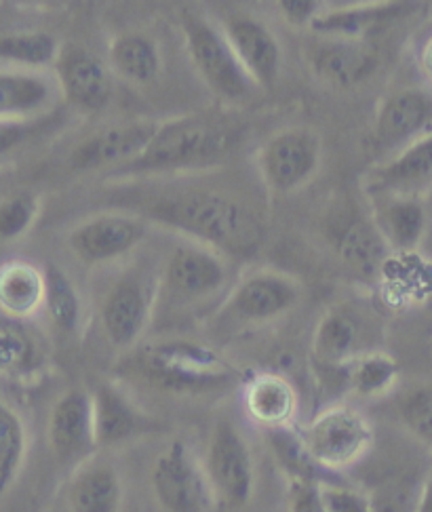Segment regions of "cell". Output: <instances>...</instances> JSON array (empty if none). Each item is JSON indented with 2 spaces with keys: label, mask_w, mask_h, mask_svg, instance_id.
<instances>
[{
  "label": "cell",
  "mask_w": 432,
  "mask_h": 512,
  "mask_svg": "<svg viewBox=\"0 0 432 512\" xmlns=\"http://www.w3.org/2000/svg\"><path fill=\"white\" fill-rule=\"evenodd\" d=\"M114 72L133 85H148L161 74V51L148 34L125 32L110 45Z\"/></svg>",
  "instance_id": "obj_27"
},
{
  "label": "cell",
  "mask_w": 432,
  "mask_h": 512,
  "mask_svg": "<svg viewBox=\"0 0 432 512\" xmlns=\"http://www.w3.org/2000/svg\"><path fill=\"white\" fill-rule=\"evenodd\" d=\"M321 167V142L308 129H285L264 144L260 169L264 182L277 192L306 186Z\"/></svg>",
  "instance_id": "obj_9"
},
{
  "label": "cell",
  "mask_w": 432,
  "mask_h": 512,
  "mask_svg": "<svg viewBox=\"0 0 432 512\" xmlns=\"http://www.w3.org/2000/svg\"><path fill=\"white\" fill-rule=\"evenodd\" d=\"M150 487L165 512H205L213 500L205 468L184 441H173L156 456Z\"/></svg>",
  "instance_id": "obj_7"
},
{
  "label": "cell",
  "mask_w": 432,
  "mask_h": 512,
  "mask_svg": "<svg viewBox=\"0 0 432 512\" xmlns=\"http://www.w3.org/2000/svg\"><path fill=\"white\" fill-rule=\"evenodd\" d=\"M314 357L329 367H346L367 354L363 350V325L348 310L333 308L323 314L312 340Z\"/></svg>",
  "instance_id": "obj_23"
},
{
  "label": "cell",
  "mask_w": 432,
  "mask_h": 512,
  "mask_svg": "<svg viewBox=\"0 0 432 512\" xmlns=\"http://www.w3.org/2000/svg\"><path fill=\"white\" fill-rule=\"evenodd\" d=\"M279 11L291 26H312L323 13L317 0H281Z\"/></svg>",
  "instance_id": "obj_41"
},
{
  "label": "cell",
  "mask_w": 432,
  "mask_h": 512,
  "mask_svg": "<svg viewBox=\"0 0 432 512\" xmlns=\"http://www.w3.org/2000/svg\"><path fill=\"white\" fill-rule=\"evenodd\" d=\"M430 475H432V472H430Z\"/></svg>",
  "instance_id": "obj_46"
},
{
  "label": "cell",
  "mask_w": 432,
  "mask_h": 512,
  "mask_svg": "<svg viewBox=\"0 0 432 512\" xmlns=\"http://www.w3.org/2000/svg\"><path fill=\"white\" fill-rule=\"evenodd\" d=\"M159 123L133 121L97 131L78 144L70 154V167L76 171L110 169L116 171L140 156L154 137Z\"/></svg>",
  "instance_id": "obj_13"
},
{
  "label": "cell",
  "mask_w": 432,
  "mask_h": 512,
  "mask_svg": "<svg viewBox=\"0 0 432 512\" xmlns=\"http://www.w3.org/2000/svg\"><path fill=\"white\" fill-rule=\"evenodd\" d=\"M397 13V7H350L340 11H323L312 22V30L329 38H361L373 26H380L384 19Z\"/></svg>",
  "instance_id": "obj_32"
},
{
  "label": "cell",
  "mask_w": 432,
  "mask_h": 512,
  "mask_svg": "<svg viewBox=\"0 0 432 512\" xmlns=\"http://www.w3.org/2000/svg\"><path fill=\"white\" fill-rule=\"evenodd\" d=\"M310 64L321 81L338 89H350L376 72L378 55L361 38H331L314 47Z\"/></svg>",
  "instance_id": "obj_19"
},
{
  "label": "cell",
  "mask_w": 432,
  "mask_h": 512,
  "mask_svg": "<svg viewBox=\"0 0 432 512\" xmlns=\"http://www.w3.org/2000/svg\"><path fill=\"white\" fill-rule=\"evenodd\" d=\"M146 236V224L131 215L106 213L78 224L70 234V249L85 264L119 260Z\"/></svg>",
  "instance_id": "obj_16"
},
{
  "label": "cell",
  "mask_w": 432,
  "mask_h": 512,
  "mask_svg": "<svg viewBox=\"0 0 432 512\" xmlns=\"http://www.w3.org/2000/svg\"><path fill=\"white\" fill-rule=\"evenodd\" d=\"M60 43L49 32H17L0 36V59L24 68L55 66Z\"/></svg>",
  "instance_id": "obj_33"
},
{
  "label": "cell",
  "mask_w": 432,
  "mask_h": 512,
  "mask_svg": "<svg viewBox=\"0 0 432 512\" xmlns=\"http://www.w3.org/2000/svg\"><path fill=\"white\" fill-rule=\"evenodd\" d=\"M268 437H270L274 454H277V460L289 472L291 481L317 483L312 477V472L317 470V466H314V462L306 454L298 432H293L289 428H279V430H268Z\"/></svg>",
  "instance_id": "obj_35"
},
{
  "label": "cell",
  "mask_w": 432,
  "mask_h": 512,
  "mask_svg": "<svg viewBox=\"0 0 432 512\" xmlns=\"http://www.w3.org/2000/svg\"><path fill=\"white\" fill-rule=\"evenodd\" d=\"M300 300V287L287 274L260 270L232 289L226 312L239 323H266L279 319Z\"/></svg>",
  "instance_id": "obj_12"
},
{
  "label": "cell",
  "mask_w": 432,
  "mask_h": 512,
  "mask_svg": "<svg viewBox=\"0 0 432 512\" xmlns=\"http://www.w3.org/2000/svg\"><path fill=\"white\" fill-rule=\"evenodd\" d=\"M224 34L258 89H272L279 83L281 45L262 19L249 13H234L226 19Z\"/></svg>",
  "instance_id": "obj_14"
},
{
  "label": "cell",
  "mask_w": 432,
  "mask_h": 512,
  "mask_svg": "<svg viewBox=\"0 0 432 512\" xmlns=\"http://www.w3.org/2000/svg\"><path fill=\"white\" fill-rule=\"evenodd\" d=\"M350 390L359 397H382L399 378L397 361L384 352H367L346 365Z\"/></svg>",
  "instance_id": "obj_30"
},
{
  "label": "cell",
  "mask_w": 432,
  "mask_h": 512,
  "mask_svg": "<svg viewBox=\"0 0 432 512\" xmlns=\"http://www.w3.org/2000/svg\"><path fill=\"white\" fill-rule=\"evenodd\" d=\"M296 432L314 466L323 470L355 466L373 447L371 422L350 405H331Z\"/></svg>",
  "instance_id": "obj_4"
},
{
  "label": "cell",
  "mask_w": 432,
  "mask_h": 512,
  "mask_svg": "<svg viewBox=\"0 0 432 512\" xmlns=\"http://www.w3.org/2000/svg\"><path fill=\"white\" fill-rule=\"evenodd\" d=\"M182 30L192 64L213 93L226 102L241 104L258 91V85L239 62L224 30L215 28L207 17L192 11L182 13Z\"/></svg>",
  "instance_id": "obj_3"
},
{
  "label": "cell",
  "mask_w": 432,
  "mask_h": 512,
  "mask_svg": "<svg viewBox=\"0 0 432 512\" xmlns=\"http://www.w3.org/2000/svg\"><path fill=\"white\" fill-rule=\"evenodd\" d=\"M319 494L325 512H371L369 496L359 489L319 483Z\"/></svg>",
  "instance_id": "obj_39"
},
{
  "label": "cell",
  "mask_w": 432,
  "mask_h": 512,
  "mask_svg": "<svg viewBox=\"0 0 432 512\" xmlns=\"http://www.w3.org/2000/svg\"><path fill=\"white\" fill-rule=\"evenodd\" d=\"M26 426L17 411L0 401V500L11 489L26 460Z\"/></svg>",
  "instance_id": "obj_31"
},
{
  "label": "cell",
  "mask_w": 432,
  "mask_h": 512,
  "mask_svg": "<svg viewBox=\"0 0 432 512\" xmlns=\"http://www.w3.org/2000/svg\"><path fill=\"white\" fill-rule=\"evenodd\" d=\"M424 481L397 477L369 491L371 512H416Z\"/></svg>",
  "instance_id": "obj_36"
},
{
  "label": "cell",
  "mask_w": 432,
  "mask_h": 512,
  "mask_svg": "<svg viewBox=\"0 0 432 512\" xmlns=\"http://www.w3.org/2000/svg\"><path fill=\"white\" fill-rule=\"evenodd\" d=\"M55 95V87L43 74L0 72V121H26L43 112Z\"/></svg>",
  "instance_id": "obj_25"
},
{
  "label": "cell",
  "mask_w": 432,
  "mask_h": 512,
  "mask_svg": "<svg viewBox=\"0 0 432 512\" xmlns=\"http://www.w3.org/2000/svg\"><path fill=\"white\" fill-rule=\"evenodd\" d=\"M45 306V270L13 260L0 266V310L22 321Z\"/></svg>",
  "instance_id": "obj_24"
},
{
  "label": "cell",
  "mask_w": 432,
  "mask_h": 512,
  "mask_svg": "<svg viewBox=\"0 0 432 512\" xmlns=\"http://www.w3.org/2000/svg\"><path fill=\"white\" fill-rule=\"evenodd\" d=\"M432 182V135L401 150L395 159L371 173V188L380 194L409 196Z\"/></svg>",
  "instance_id": "obj_22"
},
{
  "label": "cell",
  "mask_w": 432,
  "mask_h": 512,
  "mask_svg": "<svg viewBox=\"0 0 432 512\" xmlns=\"http://www.w3.org/2000/svg\"><path fill=\"white\" fill-rule=\"evenodd\" d=\"M237 129L207 116H186L163 123L146 150L110 175H156L205 169L222 163L237 146Z\"/></svg>",
  "instance_id": "obj_2"
},
{
  "label": "cell",
  "mask_w": 432,
  "mask_h": 512,
  "mask_svg": "<svg viewBox=\"0 0 432 512\" xmlns=\"http://www.w3.org/2000/svg\"><path fill=\"white\" fill-rule=\"evenodd\" d=\"M376 226L392 249L411 251L424 234V207L409 196L386 194V203L376 213Z\"/></svg>",
  "instance_id": "obj_28"
},
{
  "label": "cell",
  "mask_w": 432,
  "mask_h": 512,
  "mask_svg": "<svg viewBox=\"0 0 432 512\" xmlns=\"http://www.w3.org/2000/svg\"><path fill=\"white\" fill-rule=\"evenodd\" d=\"M26 121H0V154L17 148L28 137Z\"/></svg>",
  "instance_id": "obj_42"
},
{
  "label": "cell",
  "mask_w": 432,
  "mask_h": 512,
  "mask_svg": "<svg viewBox=\"0 0 432 512\" xmlns=\"http://www.w3.org/2000/svg\"><path fill=\"white\" fill-rule=\"evenodd\" d=\"M49 445L62 464L81 466L91 460L97 449L91 392L72 388L55 401L49 416Z\"/></svg>",
  "instance_id": "obj_10"
},
{
  "label": "cell",
  "mask_w": 432,
  "mask_h": 512,
  "mask_svg": "<svg viewBox=\"0 0 432 512\" xmlns=\"http://www.w3.org/2000/svg\"><path fill=\"white\" fill-rule=\"evenodd\" d=\"M91 397L97 449L123 445L152 430V420L114 384H100Z\"/></svg>",
  "instance_id": "obj_18"
},
{
  "label": "cell",
  "mask_w": 432,
  "mask_h": 512,
  "mask_svg": "<svg viewBox=\"0 0 432 512\" xmlns=\"http://www.w3.org/2000/svg\"><path fill=\"white\" fill-rule=\"evenodd\" d=\"M426 308L432 310V289L428 291V298H426Z\"/></svg>",
  "instance_id": "obj_45"
},
{
  "label": "cell",
  "mask_w": 432,
  "mask_h": 512,
  "mask_svg": "<svg viewBox=\"0 0 432 512\" xmlns=\"http://www.w3.org/2000/svg\"><path fill=\"white\" fill-rule=\"evenodd\" d=\"M420 64H422V70L432 78V36L428 38V41L424 43L422 47V53H420Z\"/></svg>",
  "instance_id": "obj_44"
},
{
  "label": "cell",
  "mask_w": 432,
  "mask_h": 512,
  "mask_svg": "<svg viewBox=\"0 0 432 512\" xmlns=\"http://www.w3.org/2000/svg\"><path fill=\"white\" fill-rule=\"evenodd\" d=\"M213 500L226 508H243L255 489L253 451L241 428L220 420L213 426L203 460Z\"/></svg>",
  "instance_id": "obj_6"
},
{
  "label": "cell",
  "mask_w": 432,
  "mask_h": 512,
  "mask_svg": "<svg viewBox=\"0 0 432 512\" xmlns=\"http://www.w3.org/2000/svg\"><path fill=\"white\" fill-rule=\"evenodd\" d=\"M247 416L266 430L289 428L298 411V392L281 373H260L243 395Z\"/></svg>",
  "instance_id": "obj_21"
},
{
  "label": "cell",
  "mask_w": 432,
  "mask_h": 512,
  "mask_svg": "<svg viewBox=\"0 0 432 512\" xmlns=\"http://www.w3.org/2000/svg\"><path fill=\"white\" fill-rule=\"evenodd\" d=\"M416 512H432V475H428L424 479L420 498H418V506Z\"/></svg>",
  "instance_id": "obj_43"
},
{
  "label": "cell",
  "mask_w": 432,
  "mask_h": 512,
  "mask_svg": "<svg viewBox=\"0 0 432 512\" xmlns=\"http://www.w3.org/2000/svg\"><path fill=\"white\" fill-rule=\"evenodd\" d=\"M57 85L66 100L87 112H97L112 100V74L100 57L81 45H66L55 62Z\"/></svg>",
  "instance_id": "obj_15"
},
{
  "label": "cell",
  "mask_w": 432,
  "mask_h": 512,
  "mask_svg": "<svg viewBox=\"0 0 432 512\" xmlns=\"http://www.w3.org/2000/svg\"><path fill=\"white\" fill-rule=\"evenodd\" d=\"M289 512H325L321 494H319V483L291 481Z\"/></svg>",
  "instance_id": "obj_40"
},
{
  "label": "cell",
  "mask_w": 432,
  "mask_h": 512,
  "mask_svg": "<svg viewBox=\"0 0 432 512\" xmlns=\"http://www.w3.org/2000/svg\"><path fill=\"white\" fill-rule=\"evenodd\" d=\"M228 264L220 251L205 245H182L165 262L161 285L175 304H199L224 289Z\"/></svg>",
  "instance_id": "obj_8"
},
{
  "label": "cell",
  "mask_w": 432,
  "mask_h": 512,
  "mask_svg": "<svg viewBox=\"0 0 432 512\" xmlns=\"http://www.w3.org/2000/svg\"><path fill=\"white\" fill-rule=\"evenodd\" d=\"M45 308L51 321L62 331L72 333L81 321V298L68 274L57 266L45 268Z\"/></svg>",
  "instance_id": "obj_34"
},
{
  "label": "cell",
  "mask_w": 432,
  "mask_h": 512,
  "mask_svg": "<svg viewBox=\"0 0 432 512\" xmlns=\"http://www.w3.org/2000/svg\"><path fill=\"white\" fill-rule=\"evenodd\" d=\"M123 479L110 462L87 460L76 468L68 487L70 512H121Z\"/></svg>",
  "instance_id": "obj_20"
},
{
  "label": "cell",
  "mask_w": 432,
  "mask_h": 512,
  "mask_svg": "<svg viewBox=\"0 0 432 512\" xmlns=\"http://www.w3.org/2000/svg\"><path fill=\"white\" fill-rule=\"evenodd\" d=\"M41 365V350L17 321H0V376L24 378Z\"/></svg>",
  "instance_id": "obj_29"
},
{
  "label": "cell",
  "mask_w": 432,
  "mask_h": 512,
  "mask_svg": "<svg viewBox=\"0 0 432 512\" xmlns=\"http://www.w3.org/2000/svg\"><path fill=\"white\" fill-rule=\"evenodd\" d=\"M140 369L152 384L171 392H205L230 378L218 354L194 342L152 344L140 354Z\"/></svg>",
  "instance_id": "obj_5"
},
{
  "label": "cell",
  "mask_w": 432,
  "mask_h": 512,
  "mask_svg": "<svg viewBox=\"0 0 432 512\" xmlns=\"http://www.w3.org/2000/svg\"><path fill=\"white\" fill-rule=\"evenodd\" d=\"M399 416L411 435L432 445V384L411 388L399 403Z\"/></svg>",
  "instance_id": "obj_37"
},
{
  "label": "cell",
  "mask_w": 432,
  "mask_h": 512,
  "mask_svg": "<svg viewBox=\"0 0 432 512\" xmlns=\"http://www.w3.org/2000/svg\"><path fill=\"white\" fill-rule=\"evenodd\" d=\"M432 135V91L409 87L380 106L373 137L382 152H401Z\"/></svg>",
  "instance_id": "obj_11"
},
{
  "label": "cell",
  "mask_w": 432,
  "mask_h": 512,
  "mask_svg": "<svg viewBox=\"0 0 432 512\" xmlns=\"http://www.w3.org/2000/svg\"><path fill=\"white\" fill-rule=\"evenodd\" d=\"M38 213L36 196L19 192L0 201V239L11 241L28 232Z\"/></svg>",
  "instance_id": "obj_38"
},
{
  "label": "cell",
  "mask_w": 432,
  "mask_h": 512,
  "mask_svg": "<svg viewBox=\"0 0 432 512\" xmlns=\"http://www.w3.org/2000/svg\"><path fill=\"white\" fill-rule=\"evenodd\" d=\"M152 298L133 277L116 283L102 304V327L114 348H131L144 336L150 323Z\"/></svg>",
  "instance_id": "obj_17"
},
{
  "label": "cell",
  "mask_w": 432,
  "mask_h": 512,
  "mask_svg": "<svg viewBox=\"0 0 432 512\" xmlns=\"http://www.w3.org/2000/svg\"><path fill=\"white\" fill-rule=\"evenodd\" d=\"M152 218L178 228L205 247L247 253L260 241V224L249 207L215 190H188L152 207Z\"/></svg>",
  "instance_id": "obj_1"
},
{
  "label": "cell",
  "mask_w": 432,
  "mask_h": 512,
  "mask_svg": "<svg viewBox=\"0 0 432 512\" xmlns=\"http://www.w3.org/2000/svg\"><path fill=\"white\" fill-rule=\"evenodd\" d=\"M388 249L384 234L365 218L352 220L338 236L340 260L359 277H376L388 260Z\"/></svg>",
  "instance_id": "obj_26"
}]
</instances>
